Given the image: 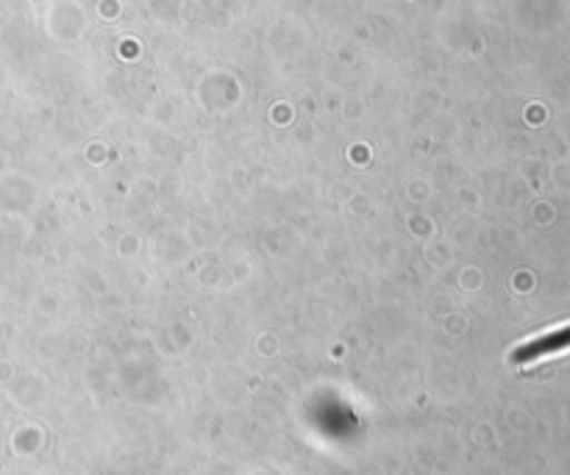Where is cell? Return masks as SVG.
Segmentation results:
<instances>
[{"mask_svg":"<svg viewBox=\"0 0 570 475\" xmlns=\"http://www.w3.org/2000/svg\"><path fill=\"white\" fill-rule=\"evenodd\" d=\"M568 350H570V323L568 326L551 328V331L540 334V337L529 339V343L518 345V348L512 350L510 359L512 365L527 367V365H534V362L551 359V356L568 354Z\"/></svg>","mask_w":570,"mask_h":475,"instance_id":"1","label":"cell"}]
</instances>
